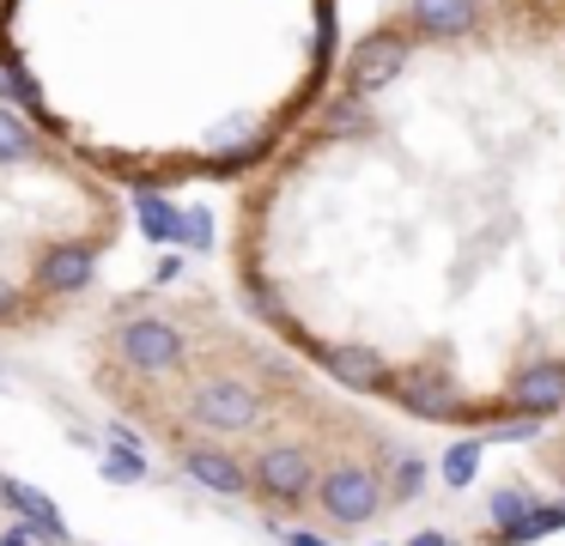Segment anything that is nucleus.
I'll use <instances>...</instances> for the list:
<instances>
[{"mask_svg": "<svg viewBox=\"0 0 565 546\" xmlns=\"http://www.w3.org/2000/svg\"><path fill=\"white\" fill-rule=\"evenodd\" d=\"M31 146H38V140H31V128H25V121L0 109V158H19V152H31Z\"/></svg>", "mask_w": 565, "mask_h": 546, "instance_id": "6ab92c4d", "label": "nucleus"}, {"mask_svg": "<svg viewBox=\"0 0 565 546\" xmlns=\"http://www.w3.org/2000/svg\"><path fill=\"white\" fill-rule=\"evenodd\" d=\"M177 237H183V243H195V249H207V218H201V213H189L183 225H177Z\"/></svg>", "mask_w": 565, "mask_h": 546, "instance_id": "412c9836", "label": "nucleus"}, {"mask_svg": "<svg viewBox=\"0 0 565 546\" xmlns=\"http://www.w3.org/2000/svg\"><path fill=\"white\" fill-rule=\"evenodd\" d=\"M256 492L268 497V504H305V497L317 492V468H310L305 449L274 443L256 456Z\"/></svg>", "mask_w": 565, "mask_h": 546, "instance_id": "f03ea898", "label": "nucleus"}, {"mask_svg": "<svg viewBox=\"0 0 565 546\" xmlns=\"http://www.w3.org/2000/svg\"><path fill=\"white\" fill-rule=\"evenodd\" d=\"M0 546H38V528H0Z\"/></svg>", "mask_w": 565, "mask_h": 546, "instance_id": "4be33fe9", "label": "nucleus"}, {"mask_svg": "<svg viewBox=\"0 0 565 546\" xmlns=\"http://www.w3.org/2000/svg\"><path fill=\"white\" fill-rule=\"evenodd\" d=\"M390 395L402 400L407 413H426V419H450V413H462V400L450 395V383H444L438 371H407V376H390Z\"/></svg>", "mask_w": 565, "mask_h": 546, "instance_id": "6e6552de", "label": "nucleus"}, {"mask_svg": "<svg viewBox=\"0 0 565 546\" xmlns=\"http://www.w3.org/2000/svg\"><path fill=\"white\" fill-rule=\"evenodd\" d=\"M122 358L135 371H171V364H183V334L159 315H140V322L122 328Z\"/></svg>", "mask_w": 565, "mask_h": 546, "instance_id": "39448f33", "label": "nucleus"}, {"mask_svg": "<svg viewBox=\"0 0 565 546\" xmlns=\"http://www.w3.org/2000/svg\"><path fill=\"white\" fill-rule=\"evenodd\" d=\"M317 497H322V510H329V522L334 528H365L371 516L383 510V480L371 468H359V461H341V468H329L317 480Z\"/></svg>", "mask_w": 565, "mask_h": 546, "instance_id": "f257e3e1", "label": "nucleus"}, {"mask_svg": "<svg viewBox=\"0 0 565 546\" xmlns=\"http://www.w3.org/2000/svg\"><path fill=\"white\" fill-rule=\"evenodd\" d=\"M475 12H480V0H414L419 31H431V36L468 31V24H475Z\"/></svg>", "mask_w": 565, "mask_h": 546, "instance_id": "9b49d317", "label": "nucleus"}, {"mask_svg": "<svg viewBox=\"0 0 565 546\" xmlns=\"http://www.w3.org/2000/svg\"><path fill=\"white\" fill-rule=\"evenodd\" d=\"M183 473L195 485H207V492H220V497H244L249 492V473L237 468L225 449H183Z\"/></svg>", "mask_w": 565, "mask_h": 546, "instance_id": "9d476101", "label": "nucleus"}, {"mask_svg": "<svg viewBox=\"0 0 565 546\" xmlns=\"http://www.w3.org/2000/svg\"><path fill=\"white\" fill-rule=\"evenodd\" d=\"M407 61V43L395 31H377L365 36V43L353 49V67H347V79H353V92H377V85L395 79V67Z\"/></svg>", "mask_w": 565, "mask_h": 546, "instance_id": "423d86ee", "label": "nucleus"}, {"mask_svg": "<svg viewBox=\"0 0 565 546\" xmlns=\"http://www.w3.org/2000/svg\"><path fill=\"white\" fill-rule=\"evenodd\" d=\"M407 546H456V540H450V534H438V528H419Z\"/></svg>", "mask_w": 565, "mask_h": 546, "instance_id": "5701e85b", "label": "nucleus"}, {"mask_svg": "<svg viewBox=\"0 0 565 546\" xmlns=\"http://www.w3.org/2000/svg\"><path fill=\"white\" fill-rule=\"evenodd\" d=\"M195 413L201 425H213V431H249V425L262 419V400L249 383H237V376H207V383L195 388Z\"/></svg>", "mask_w": 565, "mask_h": 546, "instance_id": "7ed1b4c3", "label": "nucleus"}, {"mask_svg": "<svg viewBox=\"0 0 565 546\" xmlns=\"http://www.w3.org/2000/svg\"><path fill=\"white\" fill-rule=\"evenodd\" d=\"M38 279H43V291H79L92 279V249H55L38 267Z\"/></svg>", "mask_w": 565, "mask_h": 546, "instance_id": "f8f14e48", "label": "nucleus"}, {"mask_svg": "<svg viewBox=\"0 0 565 546\" xmlns=\"http://www.w3.org/2000/svg\"><path fill=\"white\" fill-rule=\"evenodd\" d=\"M98 473H104L110 485H140L152 468H147V456H140V449H116V443H104V449H98Z\"/></svg>", "mask_w": 565, "mask_h": 546, "instance_id": "2eb2a0df", "label": "nucleus"}, {"mask_svg": "<svg viewBox=\"0 0 565 546\" xmlns=\"http://www.w3.org/2000/svg\"><path fill=\"white\" fill-rule=\"evenodd\" d=\"M535 425H541V419H504V425H492L487 437H504V443H523V437H535Z\"/></svg>", "mask_w": 565, "mask_h": 546, "instance_id": "aec40b11", "label": "nucleus"}, {"mask_svg": "<svg viewBox=\"0 0 565 546\" xmlns=\"http://www.w3.org/2000/svg\"><path fill=\"white\" fill-rule=\"evenodd\" d=\"M511 407L523 419H553L565 407V364L559 358H535L511 376Z\"/></svg>", "mask_w": 565, "mask_h": 546, "instance_id": "20e7f679", "label": "nucleus"}, {"mask_svg": "<svg viewBox=\"0 0 565 546\" xmlns=\"http://www.w3.org/2000/svg\"><path fill=\"white\" fill-rule=\"evenodd\" d=\"M559 480H565V468H559Z\"/></svg>", "mask_w": 565, "mask_h": 546, "instance_id": "a878e982", "label": "nucleus"}, {"mask_svg": "<svg viewBox=\"0 0 565 546\" xmlns=\"http://www.w3.org/2000/svg\"><path fill=\"white\" fill-rule=\"evenodd\" d=\"M480 449H487V437H462V443H450L444 449V485H450V492H462L468 480H475L480 473Z\"/></svg>", "mask_w": 565, "mask_h": 546, "instance_id": "4468645a", "label": "nucleus"}, {"mask_svg": "<svg viewBox=\"0 0 565 546\" xmlns=\"http://www.w3.org/2000/svg\"><path fill=\"white\" fill-rule=\"evenodd\" d=\"M322 371L334 383L359 388V395H383L390 388V371H383V358L371 346H322Z\"/></svg>", "mask_w": 565, "mask_h": 546, "instance_id": "0eeeda50", "label": "nucleus"}, {"mask_svg": "<svg viewBox=\"0 0 565 546\" xmlns=\"http://www.w3.org/2000/svg\"><path fill=\"white\" fill-rule=\"evenodd\" d=\"M529 510H535V497L529 492H516V485H504V492H492V528H516V522L529 516Z\"/></svg>", "mask_w": 565, "mask_h": 546, "instance_id": "dca6fc26", "label": "nucleus"}, {"mask_svg": "<svg viewBox=\"0 0 565 546\" xmlns=\"http://www.w3.org/2000/svg\"><path fill=\"white\" fill-rule=\"evenodd\" d=\"M419 485H426V468H419L414 456H402V461H395V480H390V497H395V504H407Z\"/></svg>", "mask_w": 565, "mask_h": 546, "instance_id": "a211bd4d", "label": "nucleus"}, {"mask_svg": "<svg viewBox=\"0 0 565 546\" xmlns=\"http://www.w3.org/2000/svg\"><path fill=\"white\" fill-rule=\"evenodd\" d=\"M559 528H565V504H535L516 528L499 534V546H535L541 534H559Z\"/></svg>", "mask_w": 565, "mask_h": 546, "instance_id": "ddd939ff", "label": "nucleus"}, {"mask_svg": "<svg viewBox=\"0 0 565 546\" xmlns=\"http://www.w3.org/2000/svg\"><path fill=\"white\" fill-rule=\"evenodd\" d=\"M177 225H183V218H177V206H164V201H147V206H140V231H147L152 243H171Z\"/></svg>", "mask_w": 565, "mask_h": 546, "instance_id": "f3484780", "label": "nucleus"}, {"mask_svg": "<svg viewBox=\"0 0 565 546\" xmlns=\"http://www.w3.org/2000/svg\"><path fill=\"white\" fill-rule=\"evenodd\" d=\"M13 310H19V291L7 286V279H0V322H7V315H13Z\"/></svg>", "mask_w": 565, "mask_h": 546, "instance_id": "b1692460", "label": "nucleus"}, {"mask_svg": "<svg viewBox=\"0 0 565 546\" xmlns=\"http://www.w3.org/2000/svg\"><path fill=\"white\" fill-rule=\"evenodd\" d=\"M0 504L13 510V516H25L31 528L43 534V540H67V522H62V510H55L50 497L38 492V485H25V480H7V473H0Z\"/></svg>", "mask_w": 565, "mask_h": 546, "instance_id": "1a4fd4ad", "label": "nucleus"}, {"mask_svg": "<svg viewBox=\"0 0 565 546\" xmlns=\"http://www.w3.org/2000/svg\"><path fill=\"white\" fill-rule=\"evenodd\" d=\"M286 546H329V540H322V534H305V528H292V534H286Z\"/></svg>", "mask_w": 565, "mask_h": 546, "instance_id": "393cba45", "label": "nucleus"}]
</instances>
